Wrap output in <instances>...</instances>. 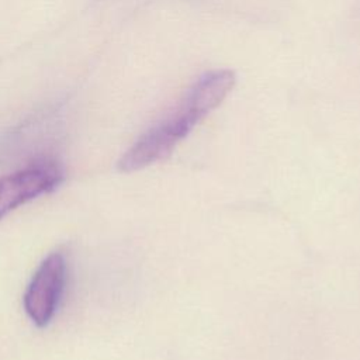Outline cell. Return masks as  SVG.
Segmentation results:
<instances>
[{"instance_id": "2", "label": "cell", "mask_w": 360, "mask_h": 360, "mask_svg": "<svg viewBox=\"0 0 360 360\" xmlns=\"http://www.w3.org/2000/svg\"><path fill=\"white\" fill-rule=\"evenodd\" d=\"M66 281V262L62 253L48 255L34 273L25 294L24 309L39 328L46 326L59 305Z\"/></svg>"}, {"instance_id": "1", "label": "cell", "mask_w": 360, "mask_h": 360, "mask_svg": "<svg viewBox=\"0 0 360 360\" xmlns=\"http://www.w3.org/2000/svg\"><path fill=\"white\" fill-rule=\"evenodd\" d=\"M233 84L235 73L229 69H217L200 76L184 93L180 103L142 134L121 156L117 163L118 170L131 173L166 159L194 125L225 100Z\"/></svg>"}, {"instance_id": "3", "label": "cell", "mask_w": 360, "mask_h": 360, "mask_svg": "<svg viewBox=\"0 0 360 360\" xmlns=\"http://www.w3.org/2000/svg\"><path fill=\"white\" fill-rule=\"evenodd\" d=\"M63 172L55 162H37L0 179V219L17 207L55 190Z\"/></svg>"}]
</instances>
